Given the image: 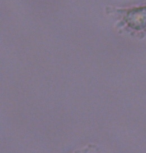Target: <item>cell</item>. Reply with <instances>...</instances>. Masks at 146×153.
Segmentation results:
<instances>
[{
  "label": "cell",
  "mask_w": 146,
  "mask_h": 153,
  "mask_svg": "<svg viewBox=\"0 0 146 153\" xmlns=\"http://www.w3.org/2000/svg\"><path fill=\"white\" fill-rule=\"evenodd\" d=\"M120 15V21L128 29L141 32L146 31V3L130 8H113Z\"/></svg>",
  "instance_id": "cell-1"
}]
</instances>
